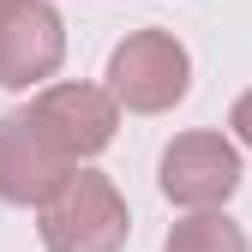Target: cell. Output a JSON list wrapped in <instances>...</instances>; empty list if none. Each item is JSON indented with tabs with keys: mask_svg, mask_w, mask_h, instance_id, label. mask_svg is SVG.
<instances>
[{
	"mask_svg": "<svg viewBox=\"0 0 252 252\" xmlns=\"http://www.w3.org/2000/svg\"><path fill=\"white\" fill-rule=\"evenodd\" d=\"M36 234L48 252H120L132 234L120 186L96 168H72L54 192L36 204Z\"/></svg>",
	"mask_w": 252,
	"mask_h": 252,
	"instance_id": "cell-1",
	"label": "cell"
},
{
	"mask_svg": "<svg viewBox=\"0 0 252 252\" xmlns=\"http://www.w3.org/2000/svg\"><path fill=\"white\" fill-rule=\"evenodd\" d=\"M108 96L114 108L132 114H168L174 102H186L192 90V54L174 30H132L114 54H108Z\"/></svg>",
	"mask_w": 252,
	"mask_h": 252,
	"instance_id": "cell-2",
	"label": "cell"
},
{
	"mask_svg": "<svg viewBox=\"0 0 252 252\" xmlns=\"http://www.w3.org/2000/svg\"><path fill=\"white\" fill-rule=\"evenodd\" d=\"M30 126H36V138L60 156V162H90V156H102L114 144V126H120V108L102 84H42L36 96L18 108Z\"/></svg>",
	"mask_w": 252,
	"mask_h": 252,
	"instance_id": "cell-3",
	"label": "cell"
},
{
	"mask_svg": "<svg viewBox=\"0 0 252 252\" xmlns=\"http://www.w3.org/2000/svg\"><path fill=\"white\" fill-rule=\"evenodd\" d=\"M156 180H162V198L180 210H216L240 192V150L222 132H180L162 162H156Z\"/></svg>",
	"mask_w": 252,
	"mask_h": 252,
	"instance_id": "cell-4",
	"label": "cell"
},
{
	"mask_svg": "<svg viewBox=\"0 0 252 252\" xmlns=\"http://www.w3.org/2000/svg\"><path fill=\"white\" fill-rule=\"evenodd\" d=\"M66 60V24L48 0H12L0 6V90H30L60 72Z\"/></svg>",
	"mask_w": 252,
	"mask_h": 252,
	"instance_id": "cell-5",
	"label": "cell"
},
{
	"mask_svg": "<svg viewBox=\"0 0 252 252\" xmlns=\"http://www.w3.org/2000/svg\"><path fill=\"white\" fill-rule=\"evenodd\" d=\"M66 174H72V162H60V156L36 138V126H30L18 108L0 114V198H6V204L36 210Z\"/></svg>",
	"mask_w": 252,
	"mask_h": 252,
	"instance_id": "cell-6",
	"label": "cell"
},
{
	"mask_svg": "<svg viewBox=\"0 0 252 252\" xmlns=\"http://www.w3.org/2000/svg\"><path fill=\"white\" fill-rule=\"evenodd\" d=\"M162 252H252V246H246L240 222H228L222 210H192L168 228Z\"/></svg>",
	"mask_w": 252,
	"mask_h": 252,
	"instance_id": "cell-7",
	"label": "cell"
},
{
	"mask_svg": "<svg viewBox=\"0 0 252 252\" xmlns=\"http://www.w3.org/2000/svg\"><path fill=\"white\" fill-rule=\"evenodd\" d=\"M228 126H234V138L252 150V90H240V96H234V108H228Z\"/></svg>",
	"mask_w": 252,
	"mask_h": 252,
	"instance_id": "cell-8",
	"label": "cell"
},
{
	"mask_svg": "<svg viewBox=\"0 0 252 252\" xmlns=\"http://www.w3.org/2000/svg\"><path fill=\"white\" fill-rule=\"evenodd\" d=\"M0 6H12V0H0Z\"/></svg>",
	"mask_w": 252,
	"mask_h": 252,
	"instance_id": "cell-9",
	"label": "cell"
}]
</instances>
